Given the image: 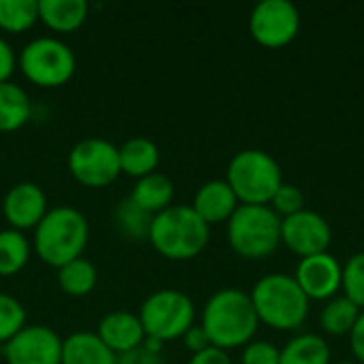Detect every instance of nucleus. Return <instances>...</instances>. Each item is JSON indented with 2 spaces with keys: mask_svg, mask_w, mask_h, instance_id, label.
I'll return each instance as SVG.
<instances>
[{
  "mask_svg": "<svg viewBox=\"0 0 364 364\" xmlns=\"http://www.w3.org/2000/svg\"><path fill=\"white\" fill-rule=\"evenodd\" d=\"M250 299L258 322L279 333L299 331L309 316L311 301L288 273H269L260 277L254 284Z\"/></svg>",
  "mask_w": 364,
  "mask_h": 364,
  "instance_id": "3",
  "label": "nucleus"
},
{
  "mask_svg": "<svg viewBox=\"0 0 364 364\" xmlns=\"http://www.w3.org/2000/svg\"><path fill=\"white\" fill-rule=\"evenodd\" d=\"M337 364H358L356 360H341V363H337Z\"/></svg>",
  "mask_w": 364,
  "mask_h": 364,
  "instance_id": "37",
  "label": "nucleus"
},
{
  "mask_svg": "<svg viewBox=\"0 0 364 364\" xmlns=\"http://www.w3.org/2000/svg\"><path fill=\"white\" fill-rule=\"evenodd\" d=\"M17 68L32 85L55 90L73 79L77 70V58L64 41L55 36H41L30 41L19 51Z\"/></svg>",
  "mask_w": 364,
  "mask_h": 364,
  "instance_id": "7",
  "label": "nucleus"
},
{
  "mask_svg": "<svg viewBox=\"0 0 364 364\" xmlns=\"http://www.w3.org/2000/svg\"><path fill=\"white\" fill-rule=\"evenodd\" d=\"M68 171L73 179L85 188H107L119 175V151L117 145L105 139H83L68 154Z\"/></svg>",
  "mask_w": 364,
  "mask_h": 364,
  "instance_id": "9",
  "label": "nucleus"
},
{
  "mask_svg": "<svg viewBox=\"0 0 364 364\" xmlns=\"http://www.w3.org/2000/svg\"><path fill=\"white\" fill-rule=\"evenodd\" d=\"M282 243L301 258L324 254L333 243V228L324 215L303 209L282 220Z\"/></svg>",
  "mask_w": 364,
  "mask_h": 364,
  "instance_id": "12",
  "label": "nucleus"
},
{
  "mask_svg": "<svg viewBox=\"0 0 364 364\" xmlns=\"http://www.w3.org/2000/svg\"><path fill=\"white\" fill-rule=\"evenodd\" d=\"M38 21V0H0V30L28 32Z\"/></svg>",
  "mask_w": 364,
  "mask_h": 364,
  "instance_id": "27",
  "label": "nucleus"
},
{
  "mask_svg": "<svg viewBox=\"0 0 364 364\" xmlns=\"http://www.w3.org/2000/svg\"><path fill=\"white\" fill-rule=\"evenodd\" d=\"M32 254V243L19 230H0V277H13L23 271Z\"/></svg>",
  "mask_w": 364,
  "mask_h": 364,
  "instance_id": "24",
  "label": "nucleus"
},
{
  "mask_svg": "<svg viewBox=\"0 0 364 364\" xmlns=\"http://www.w3.org/2000/svg\"><path fill=\"white\" fill-rule=\"evenodd\" d=\"M181 341H183L186 350H188V352H192V354H198V352H203V350L211 348V341H209V337H207V333H205V328H203L200 324L190 326V328H188V333L181 337Z\"/></svg>",
  "mask_w": 364,
  "mask_h": 364,
  "instance_id": "34",
  "label": "nucleus"
},
{
  "mask_svg": "<svg viewBox=\"0 0 364 364\" xmlns=\"http://www.w3.org/2000/svg\"><path fill=\"white\" fill-rule=\"evenodd\" d=\"M96 284H98V271L83 256L58 269V286L68 296L75 299L87 296L96 288Z\"/></svg>",
  "mask_w": 364,
  "mask_h": 364,
  "instance_id": "25",
  "label": "nucleus"
},
{
  "mask_svg": "<svg viewBox=\"0 0 364 364\" xmlns=\"http://www.w3.org/2000/svg\"><path fill=\"white\" fill-rule=\"evenodd\" d=\"M252 38L267 49L290 45L301 32V11L290 0H262L247 19Z\"/></svg>",
  "mask_w": 364,
  "mask_h": 364,
  "instance_id": "10",
  "label": "nucleus"
},
{
  "mask_svg": "<svg viewBox=\"0 0 364 364\" xmlns=\"http://www.w3.org/2000/svg\"><path fill=\"white\" fill-rule=\"evenodd\" d=\"M90 241L87 218L68 205L51 207L34 228V254L49 267L60 269L83 256Z\"/></svg>",
  "mask_w": 364,
  "mask_h": 364,
  "instance_id": "2",
  "label": "nucleus"
},
{
  "mask_svg": "<svg viewBox=\"0 0 364 364\" xmlns=\"http://www.w3.org/2000/svg\"><path fill=\"white\" fill-rule=\"evenodd\" d=\"M32 117V102L28 92L13 83H0V132L21 130Z\"/></svg>",
  "mask_w": 364,
  "mask_h": 364,
  "instance_id": "21",
  "label": "nucleus"
},
{
  "mask_svg": "<svg viewBox=\"0 0 364 364\" xmlns=\"http://www.w3.org/2000/svg\"><path fill=\"white\" fill-rule=\"evenodd\" d=\"M130 198L149 215H158L164 209H168L173 205L175 198V183L171 181V177H166L164 173H151L147 177H141L134 181V188L130 192Z\"/></svg>",
  "mask_w": 364,
  "mask_h": 364,
  "instance_id": "20",
  "label": "nucleus"
},
{
  "mask_svg": "<svg viewBox=\"0 0 364 364\" xmlns=\"http://www.w3.org/2000/svg\"><path fill=\"white\" fill-rule=\"evenodd\" d=\"M98 339L115 354H126L145 343V331L136 314L130 311H111L107 314L96 328Z\"/></svg>",
  "mask_w": 364,
  "mask_h": 364,
  "instance_id": "15",
  "label": "nucleus"
},
{
  "mask_svg": "<svg viewBox=\"0 0 364 364\" xmlns=\"http://www.w3.org/2000/svg\"><path fill=\"white\" fill-rule=\"evenodd\" d=\"M241 364H279V348L269 341H250L241 352Z\"/></svg>",
  "mask_w": 364,
  "mask_h": 364,
  "instance_id": "31",
  "label": "nucleus"
},
{
  "mask_svg": "<svg viewBox=\"0 0 364 364\" xmlns=\"http://www.w3.org/2000/svg\"><path fill=\"white\" fill-rule=\"evenodd\" d=\"M154 215L143 211L130 196L119 200L113 209V226L128 241H147Z\"/></svg>",
  "mask_w": 364,
  "mask_h": 364,
  "instance_id": "23",
  "label": "nucleus"
},
{
  "mask_svg": "<svg viewBox=\"0 0 364 364\" xmlns=\"http://www.w3.org/2000/svg\"><path fill=\"white\" fill-rule=\"evenodd\" d=\"M47 211V194L34 181H19L11 186L2 198V215L9 228L19 232L34 230Z\"/></svg>",
  "mask_w": 364,
  "mask_h": 364,
  "instance_id": "14",
  "label": "nucleus"
},
{
  "mask_svg": "<svg viewBox=\"0 0 364 364\" xmlns=\"http://www.w3.org/2000/svg\"><path fill=\"white\" fill-rule=\"evenodd\" d=\"M90 15L85 0H38V21L58 34L79 30Z\"/></svg>",
  "mask_w": 364,
  "mask_h": 364,
  "instance_id": "17",
  "label": "nucleus"
},
{
  "mask_svg": "<svg viewBox=\"0 0 364 364\" xmlns=\"http://www.w3.org/2000/svg\"><path fill=\"white\" fill-rule=\"evenodd\" d=\"M331 346L324 337L303 333L279 350V364H331Z\"/></svg>",
  "mask_w": 364,
  "mask_h": 364,
  "instance_id": "22",
  "label": "nucleus"
},
{
  "mask_svg": "<svg viewBox=\"0 0 364 364\" xmlns=\"http://www.w3.org/2000/svg\"><path fill=\"white\" fill-rule=\"evenodd\" d=\"M226 181L241 205H269L284 183V173L269 151L241 149L228 162Z\"/></svg>",
  "mask_w": 364,
  "mask_h": 364,
  "instance_id": "6",
  "label": "nucleus"
},
{
  "mask_svg": "<svg viewBox=\"0 0 364 364\" xmlns=\"http://www.w3.org/2000/svg\"><path fill=\"white\" fill-rule=\"evenodd\" d=\"M119 168L124 175L132 179L147 177L158 171L160 164V149L147 136H132L124 141L119 147Z\"/></svg>",
  "mask_w": 364,
  "mask_h": 364,
  "instance_id": "18",
  "label": "nucleus"
},
{
  "mask_svg": "<svg viewBox=\"0 0 364 364\" xmlns=\"http://www.w3.org/2000/svg\"><path fill=\"white\" fill-rule=\"evenodd\" d=\"M188 364H232V358L228 356V352L220 350V348H207L198 354H192Z\"/></svg>",
  "mask_w": 364,
  "mask_h": 364,
  "instance_id": "36",
  "label": "nucleus"
},
{
  "mask_svg": "<svg viewBox=\"0 0 364 364\" xmlns=\"http://www.w3.org/2000/svg\"><path fill=\"white\" fill-rule=\"evenodd\" d=\"M6 364H60L62 337L43 324H26L2 346Z\"/></svg>",
  "mask_w": 364,
  "mask_h": 364,
  "instance_id": "11",
  "label": "nucleus"
},
{
  "mask_svg": "<svg viewBox=\"0 0 364 364\" xmlns=\"http://www.w3.org/2000/svg\"><path fill=\"white\" fill-rule=\"evenodd\" d=\"M26 318L23 305L15 296L0 292V346L11 341L26 326Z\"/></svg>",
  "mask_w": 364,
  "mask_h": 364,
  "instance_id": "29",
  "label": "nucleus"
},
{
  "mask_svg": "<svg viewBox=\"0 0 364 364\" xmlns=\"http://www.w3.org/2000/svg\"><path fill=\"white\" fill-rule=\"evenodd\" d=\"M200 326L205 328L213 348L228 352L245 348L250 341H254L260 322L250 292L241 288H222L207 299Z\"/></svg>",
  "mask_w": 364,
  "mask_h": 364,
  "instance_id": "1",
  "label": "nucleus"
},
{
  "mask_svg": "<svg viewBox=\"0 0 364 364\" xmlns=\"http://www.w3.org/2000/svg\"><path fill=\"white\" fill-rule=\"evenodd\" d=\"M269 207L284 220V218L294 215V213H299V211L305 209V196H303V192L296 186L284 181L279 186V190L275 192V196L271 198Z\"/></svg>",
  "mask_w": 364,
  "mask_h": 364,
  "instance_id": "30",
  "label": "nucleus"
},
{
  "mask_svg": "<svg viewBox=\"0 0 364 364\" xmlns=\"http://www.w3.org/2000/svg\"><path fill=\"white\" fill-rule=\"evenodd\" d=\"M115 364H162L160 358V352L147 348L145 343L132 352H126V354H119Z\"/></svg>",
  "mask_w": 364,
  "mask_h": 364,
  "instance_id": "32",
  "label": "nucleus"
},
{
  "mask_svg": "<svg viewBox=\"0 0 364 364\" xmlns=\"http://www.w3.org/2000/svg\"><path fill=\"white\" fill-rule=\"evenodd\" d=\"M360 309L346 296H335L324 303L320 314V326L331 337H346L352 333Z\"/></svg>",
  "mask_w": 364,
  "mask_h": 364,
  "instance_id": "26",
  "label": "nucleus"
},
{
  "mask_svg": "<svg viewBox=\"0 0 364 364\" xmlns=\"http://www.w3.org/2000/svg\"><path fill=\"white\" fill-rule=\"evenodd\" d=\"M15 68H17V53L13 45L0 36V83L11 81Z\"/></svg>",
  "mask_w": 364,
  "mask_h": 364,
  "instance_id": "33",
  "label": "nucleus"
},
{
  "mask_svg": "<svg viewBox=\"0 0 364 364\" xmlns=\"http://www.w3.org/2000/svg\"><path fill=\"white\" fill-rule=\"evenodd\" d=\"M239 205L241 203L235 196L226 179H211V181H205L196 190L190 207L207 226H215V224L228 222L232 213L239 209Z\"/></svg>",
  "mask_w": 364,
  "mask_h": 364,
  "instance_id": "16",
  "label": "nucleus"
},
{
  "mask_svg": "<svg viewBox=\"0 0 364 364\" xmlns=\"http://www.w3.org/2000/svg\"><path fill=\"white\" fill-rule=\"evenodd\" d=\"M117 356L98 339L96 333H73L62 339L60 364H115Z\"/></svg>",
  "mask_w": 364,
  "mask_h": 364,
  "instance_id": "19",
  "label": "nucleus"
},
{
  "mask_svg": "<svg viewBox=\"0 0 364 364\" xmlns=\"http://www.w3.org/2000/svg\"><path fill=\"white\" fill-rule=\"evenodd\" d=\"M341 290L346 299H350L360 311H364V252H356L343 264Z\"/></svg>",
  "mask_w": 364,
  "mask_h": 364,
  "instance_id": "28",
  "label": "nucleus"
},
{
  "mask_svg": "<svg viewBox=\"0 0 364 364\" xmlns=\"http://www.w3.org/2000/svg\"><path fill=\"white\" fill-rule=\"evenodd\" d=\"M136 316L143 324L147 339L166 343L181 339L188 328L194 326L196 307L186 292L164 288L149 294Z\"/></svg>",
  "mask_w": 364,
  "mask_h": 364,
  "instance_id": "8",
  "label": "nucleus"
},
{
  "mask_svg": "<svg viewBox=\"0 0 364 364\" xmlns=\"http://www.w3.org/2000/svg\"><path fill=\"white\" fill-rule=\"evenodd\" d=\"M230 250L245 260H264L282 245V218L269 205H239L226 222Z\"/></svg>",
  "mask_w": 364,
  "mask_h": 364,
  "instance_id": "5",
  "label": "nucleus"
},
{
  "mask_svg": "<svg viewBox=\"0 0 364 364\" xmlns=\"http://www.w3.org/2000/svg\"><path fill=\"white\" fill-rule=\"evenodd\" d=\"M209 237L211 226H207L190 205H171L154 215L147 241L162 258L186 262L205 252Z\"/></svg>",
  "mask_w": 364,
  "mask_h": 364,
  "instance_id": "4",
  "label": "nucleus"
},
{
  "mask_svg": "<svg viewBox=\"0 0 364 364\" xmlns=\"http://www.w3.org/2000/svg\"><path fill=\"white\" fill-rule=\"evenodd\" d=\"M348 337H350V350H352L356 363L364 364V311H360V316Z\"/></svg>",
  "mask_w": 364,
  "mask_h": 364,
  "instance_id": "35",
  "label": "nucleus"
},
{
  "mask_svg": "<svg viewBox=\"0 0 364 364\" xmlns=\"http://www.w3.org/2000/svg\"><path fill=\"white\" fill-rule=\"evenodd\" d=\"M309 301H331L341 292L343 264L331 254H316L301 258L292 275Z\"/></svg>",
  "mask_w": 364,
  "mask_h": 364,
  "instance_id": "13",
  "label": "nucleus"
}]
</instances>
